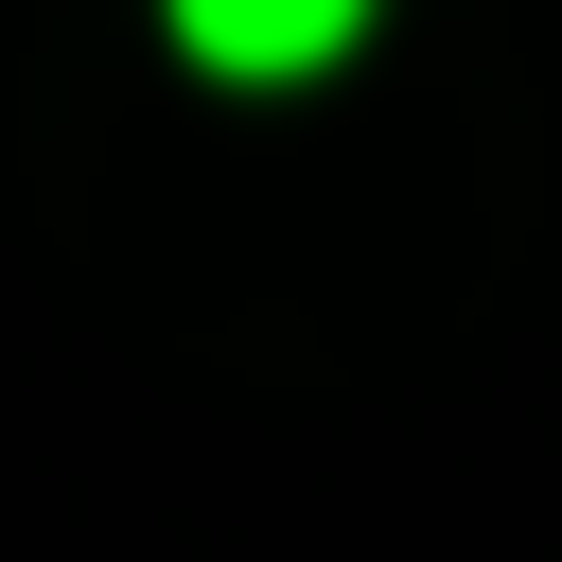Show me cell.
<instances>
[{
  "mask_svg": "<svg viewBox=\"0 0 562 562\" xmlns=\"http://www.w3.org/2000/svg\"><path fill=\"white\" fill-rule=\"evenodd\" d=\"M351 18H369V0H176L193 70H246V88H281V70H316V53H351Z\"/></svg>",
  "mask_w": 562,
  "mask_h": 562,
  "instance_id": "6da1fadb",
  "label": "cell"
}]
</instances>
